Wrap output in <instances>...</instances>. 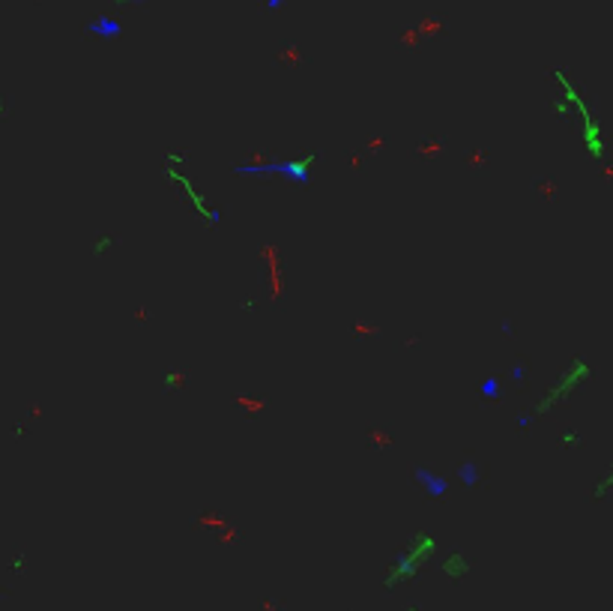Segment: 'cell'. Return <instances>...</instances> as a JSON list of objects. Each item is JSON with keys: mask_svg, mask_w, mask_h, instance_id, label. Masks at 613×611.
Segmentation results:
<instances>
[{"mask_svg": "<svg viewBox=\"0 0 613 611\" xmlns=\"http://www.w3.org/2000/svg\"><path fill=\"white\" fill-rule=\"evenodd\" d=\"M458 477L464 479V486H476V483H479V465H476V462H467V465H461Z\"/></svg>", "mask_w": 613, "mask_h": 611, "instance_id": "52a82bcc", "label": "cell"}, {"mask_svg": "<svg viewBox=\"0 0 613 611\" xmlns=\"http://www.w3.org/2000/svg\"><path fill=\"white\" fill-rule=\"evenodd\" d=\"M610 492H613V465L605 470V477H601L598 483H596V488H592V497L601 500V497H607Z\"/></svg>", "mask_w": 613, "mask_h": 611, "instance_id": "8992f818", "label": "cell"}, {"mask_svg": "<svg viewBox=\"0 0 613 611\" xmlns=\"http://www.w3.org/2000/svg\"><path fill=\"white\" fill-rule=\"evenodd\" d=\"M371 440H374L377 447H389V444H392V438H389L386 432H371Z\"/></svg>", "mask_w": 613, "mask_h": 611, "instance_id": "30bf717a", "label": "cell"}, {"mask_svg": "<svg viewBox=\"0 0 613 611\" xmlns=\"http://www.w3.org/2000/svg\"><path fill=\"white\" fill-rule=\"evenodd\" d=\"M434 555H437V536L428 534V530H419V534L410 539L407 552H401L395 560H392V566L386 569V578H383L386 590H395L398 585L413 582V578L419 575V566L425 564V560H431Z\"/></svg>", "mask_w": 613, "mask_h": 611, "instance_id": "6da1fadb", "label": "cell"}, {"mask_svg": "<svg viewBox=\"0 0 613 611\" xmlns=\"http://www.w3.org/2000/svg\"><path fill=\"white\" fill-rule=\"evenodd\" d=\"M168 177H170V180H177V183H180V186H183V189H186V195H189V198H192V204H195V210H198V213H200V216H204V222H207V225H216V222H218V213H216V210H209V207H207V201H204V198H200V195L195 192V189H192V183H189V180H186V177H180L177 171H170V168H168Z\"/></svg>", "mask_w": 613, "mask_h": 611, "instance_id": "3957f363", "label": "cell"}, {"mask_svg": "<svg viewBox=\"0 0 613 611\" xmlns=\"http://www.w3.org/2000/svg\"><path fill=\"white\" fill-rule=\"evenodd\" d=\"M562 444H566V447H578V444H580V435H578V432H566V435H562Z\"/></svg>", "mask_w": 613, "mask_h": 611, "instance_id": "8fae6325", "label": "cell"}, {"mask_svg": "<svg viewBox=\"0 0 613 611\" xmlns=\"http://www.w3.org/2000/svg\"><path fill=\"white\" fill-rule=\"evenodd\" d=\"M111 246H117V240H114V237H108V234H102V237H96V240H93V246H90V249H93V255H105Z\"/></svg>", "mask_w": 613, "mask_h": 611, "instance_id": "ba28073f", "label": "cell"}, {"mask_svg": "<svg viewBox=\"0 0 613 611\" xmlns=\"http://www.w3.org/2000/svg\"><path fill=\"white\" fill-rule=\"evenodd\" d=\"M470 569H473L470 566V560L464 555H458V552L443 560V575L446 578H464V575H470Z\"/></svg>", "mask_w": 613, "mask_h": 611, "instance_id": "5b68a950", "label": "cell"}, {"mask_svg": "<svg viewBox=\"0 0 613 611\" xmlns=\"http://www.w3.org/2000/svg\"><path fill=\"white\" fill-rule=\"evenodd\" d=\"M162 384H165L168 389H174V387H183V384H189V375H186V372H168Z\"/></svg>", "mask_w": 613, "mask_h": 611, "instance_id": "9c48e42d", "label": "cell"}, {"mask_svg": "<svg viewBox=\"0 0 613 611\" xmlns=\"http://www.w3.org/2000/svg\"><path fill=\"white\" fill-rule=\"evenodd\" d=\"M589 378H592V366L587 363V359H571V366L559 375L557 384L550 387L536 405H532V417H541V414H548V410L559 408L562 402H568L571 393H575L580 384H587Z\"/></svg>", "mask_w": 613, "mask_h": 611, "instance_id": "7a4b0ae2", "label": "cell"}, {"mask_svg": "<svg viewBox=\"0 0 613 611\" xmlns=\"http://www.w3.org/2000/svg\"><path fill=\"white\" fill-rule=\"evenodd\" d=\"M413 477H416V483L425 488L431 497H443V495L449 492V483H446V479H440L437 474H431V470H425V467H416Z\"/></svg>", "mask_w": 613, "mask_h": 611, "instance_id": "277c9868", "label": "cell"}, {"mask_svg": "<svg viewBox=\"0 0 613 611\" xmlns=\"http://www.w3.org/2000/svg\"><path fill=\"white\" fill-rule=\"evenodd\" d=\"M404 611H422V608H419V605H407Z\"/></svg>", "mask_w": 613, "mask_h": 611, "instance_id": "7c38bea8", "label": "cell"}]
</instances>
